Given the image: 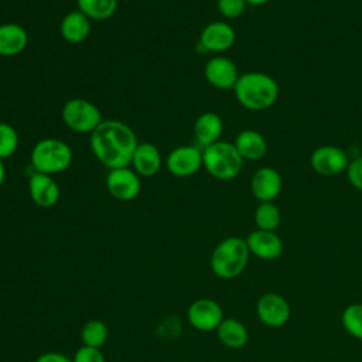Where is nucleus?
Wrapping results in <instances>:
<instances>
[{
	"instance_id": "f257e3e1",
	"label": "nucleus",
	"mask_w": 362,
	"mask_h": 362,
	"mask_svg": "<svg viewBox=\"0 0 362 362\" xmlns=\"http://www.w3.org/2000/svg\"><path fill=\"white\" fill-rule=\"evenodd\" d=\"M89 144L96 160L113 170L130 165L139 141L130 126L116 119H107L102 120L90 133Z\"/></svg>"
},
{
	"instance_id": "f03ea898",
	"label": "nucleus",
	"mask_w": 362,
	"mask_h": 362,
	"mask_svg": "<svg viewBox=\"0 0 362 362\" xmlns=\"http://www.w3.org/2000/svg\"><path fill=\"white\" fill-rule=\"evenodd\" d=\"M238 102L249 110H264L274 105L279 96L277 82L263 72H246L239 76L235 88Z\"/></svg>"
},
{
	"instance_id": "7ed1b4c3",
	"label": "nucleus",
	"mask_w": 362,
	"mask_h": 362,
	"mask_svg": "<svg viewBox=\"0 0 362 362\" xmlns=\"http://www.w3.org/2000/svg\"><path fill=\"white\" fill-rule=\"evenodd\" d=\"M249 247L243 238L230 236L221 240L212 250L209 264L215 276L221 279H235L249 262Z\"/></svg>"
},
{
	"instance_id": "20e7f679",
	"label": "nucleus",
	"mask_w": 362,
	"mask_h": 362,
	"mask_svg": "<svg viewBox=\"0 0 362 362\" xmlns=\"http://www.w3.org/2000/svg\"><path fill=\"white\" fill-rule=\"evenodd\" d=\"M202 167L211 177L229 181L236 178L242 171L243 158L233 143L219 140L202 148Z\"/></svg>"
},
{
	"instance_id": "39448f33",
	"label": "nucleus",
	"mask_w": 362,
	"mask_h": 362,
	"mask_svg": "<svg viewBox=\"0 0 362 362\" xmlns=\"http://www.w3.org/2000/svg\"><path fill=\"white\" fill-rule=\"evenodd\" d=\"M30 160L34 171L52 175L65 171L71 165L74 153L64 140L48 137L35 143Z\"/></svg>"
},
{
	"instance_id": "423d86ee",
	"label": "nucleus",
	"mask_w": 362,
	"mask_h": 362,
	"mask_svg": "<svg viewBox=\"0 0 362 362\" xmlns=\"http://www.w3.org/2000/svg\"><path fill=\"white\" fill-rule=\"evenodd\" d=\"M62 122L76 133H92L102 123L99 107L90 100L72 98L62 106Z\"/></svg>"
},
{
	"instance_id": "0eeeda50",
	"label": "nucleus",
	"mask_w": 362,
	"mask_h": 362,
	"mask_svg": "<svg viewBox=\"0 0 362 362\" xmlns=\"http://www.w3.org/2000/svg\"><path fill=\"white\" fill-rule=\"evenodd\" d=\"M106 188L115 199L123 202L132 201L141 191L140 175L130 167L109 170L106 177Z\"/></svg>"
},
{
	"instance_id": "6e6552de",
	"label": "nucleus",
	"mask_w": 362,
	"mask_h": 362,
	"mask_svg": "<svg viewBox=\"0 0 362 362\" xmlns=\"http://www.w3.org/2000/svg\"><path fill=\"white\" fill-rule=\"evenodd\" d=\"M189 324L198 331H216L223 320L222 307L211 298H198L187 310Z\"/></svg>"
},
{
	"instance_id": "1a4fd4ad",
	"label": "nucleus",
	"mask_w": 362,
	"mask_h": 362,
	"mask_svg": "<svg viewBox=\"0 0 362 362\" xmlns=\"http://www.w3.org/2000/svg\"><path fill=\"white\" fill-rule=\"evenodd\" d=\"M310 164L317 174L331 177L345 171L349 165V160L346 151L341 147L321 146L313 151Z\"/></svg>"
},
{
	"instance_id": "9d476101",
	"label": "nucleus",
	"mask_w": 362,
	"mask_h": 362,
	"mask_svg": "<svg viewBox=\"0 0 362 362\" xmlns=\"http://www.w3.org/2000/svg\"><path fill=\"white\" fill-rule=\"evenodd\" d=\"M165 167L175 177H191L202 167V150L195 146H178L168 153Z\"/></svg>"
},
{
	"instance_id": "9b49d317",
	"label": "nucleus",
	"mask_w": 362,
	"mask_h": 362,
	"mask_svg": "<svg viewBox=\"0 0 362 362\" xmlns=\"http://www.w3.org/2000/svg\"><path fill=\"white\" fill-rule=\"evenodd\" d=\"M256 314L264 325L279 328L288 321L290 305L283 296L277 293H266L257 300Z\"/></svg>"
},
{
	"instance_id": "f8f14e48",
	"label": "nucleus",
	"mask_w": 362,
	"mask_h": 362,
	"mask_svg": "<svg viewBox=\"0 0 362 362\" xmlns=\"http://www.w3.org/2000/svg\"><path fill=\"white\" fill-rule=\"evenodd\" d=\"M204 76L214 88L226 90L235 88L240 75L236 64L230 58L218 55L206 61L204 66Z\"/></svg>"
},
{
	"instance_id": "ddd939ff",
	"label": "nucleus",
	"mask_w": 362,
	"mask_h": 362,
	"mask_svg": "<svg viewBox=\"0 0 362 362\" xmlns=\"http://www.w3.org/2000/svg\"><path fill=\"white\" fill-rule=\"evenodd\" d=\"M236 34L230 24L225 21H212L206 24L199 34V47L209 52H223L235 42Z\"/></svg>"
},
{
	"instance_id": "4468645a",
	"label": "nucleus",
	"mask_w": 362,
	"mask_h": 362,
	"mask_svg": "<svg viewBox=\"0 0 362 362\" xmlns=\"http://www.w3.org/2000/svg\"><path fill=\"white\" fill-rule=\"evenodd\" d=\"M283 188V180L277 170L260 167L250 180V191L259 202H273Z\"/></svg>"
},
{
	"instance_id": "2eb2a0df",
	"label": "nucleus",
	"mask_w": 362,
	"mask_h": 362,
	"mask_svg": "<svg viewBox=\"0 0 362 362\" xmlns=\"http://www.w3.org/2000/svg\"><path fill=\"white\" fill-rule=\"evenodd\" d=\"M245 240L249 252L262 260H274L283 253V240L274 230L256 229Z\"/></svg>"
},
{
	"instance_id": "dca6fc26",
	"label": "nucleus",
	"mask_w": 362,
	"mask_h": 362,
	"mask_svg": "<svg viewBox=\"0 0 362 362\" xmlns=\"http://www.w3.org/2000/svg\"><path fill=\"white\" fill-rule=\"evenodd\" d=\"M28 194L35 205L41 208H51L59 201L61 191L51 175L34 171L28 177Z\"/></svg>"
},
{
	"instance_id": "f3484780",
	"label": "nucleus",
	"mask_w": 362,
	"mask_h": 362,
	"mask_svg": "<svg viewBox=\"0 0 362 362\" xmlns=\"http://www.w3.org/2000/svg\"><path fill=\"white\" fill-rule=\"evenodd\" d=\"M161 153L160 150L147 141L139 143L130 164L140 177H153L161 168Z\"/></svg>"
},
{
	"instance_id": "a211bd4d",
	"label": "nucleus",
	"mask_w": 362,
	"mask_h": 362,
	"mask_svg": "<svg viewBox=\"0 0 362 362\" xmlns=\"http://www.w3.org/2000/svg\"><path fill=\"white\" fill-rule=\"evenodd\" d=\"M62 38L69 44H81L90 34V20L79 10L66 13L59 24Z\"/></svg>"
},
{
	"instance_id": "6ab92c4d",
	"label": "nucleus",
	"mask_w": 362,
	"mask_h": 362,
	"mask_svg": "<svg viewBox=\"0 0 362 362\" xmlns=\"http://www.w3.org/2000/svg\"><path fill=\"white\" fill-rule=\"evenodd\" d=\"M28 44V34L24 27L16 23L0 24V57H16Z\"/></svg>"
},
{
	"instance_id": "aec40b11",
	"label": "nucleus",
	"mask_w": 362,
	"mask_h": 362,
	"mask_svg": "<svg viewBox=\"0 0 362 362\" xmlns=\"http://www.w3.org/2000/svg\"><path fill=\"white\" fill-rule=\"evenodd\" d=\"M222 132L223 122L221 116L214 112H205L199 115L194 123V136L202 148L219 141Z\"/></svg>"
},
{
	"instance_id": "412c9836",
	"label": "nucleus",
	"mask_w": 362,
	"mask_h": 362,
	"mask_svg": "<svg viewBox=\"0 0 362 362\" xmlns=\"http://www.w3.org/2000/svg\"><path fill=\"white\" fill-rule=\"evenodd\" d=\"M233 144L243 160H250V161L260 160L264 157L267 151L266 139L259 132L252 129L242 130L236 136Z\"/></svg>"
},
{
	"instance_id": "4be33fe9",
	"label": "nucleus",
	"mask_w": 362,
	"mask_h": 362,
	"mask_svg": "<svg viewBox=\"0 0 362 362\" xmlns=\"http://www.w3.org/2000/svg\"><path fill=\"white\" fill-rule=\"evenodd\" d=\"M216 334L219 341L230 349L243 348L249 341V332L246 327L236 318H223L216 328Z\"/></svg>"
},
{
	"instance_id": "5701e85b",
	"label": "nucleus",
	"mask_w": 362,
	"mask_h": 362,
	"mask_svg": "<svg viewBox=\"0 0 362 362\" xmlns=\"http://www.w3.org/2000/svg\"><path fill=\"white\" fill-rule=\"evenodd\" d=\"M78 10L89 20H109L117 10V0H76Z\"/></svg>"
},
{
	"instance_id": "b1692460",
	"label": "nucleus",
	"mask_w": 362,
	"mask_h": 362,
	"mask_svg": "<svg viewBox=\"0 0 362 362\" xmlns=\"http://www.w3.org/2000/svg\"><path fill=\"white\" fill-rule=\"evenodd\" d=\"M109 329L107 325L100 320H89L83 324L81 329V341L85 346L99 348L103 346L107 341Z\"/></svg>"
},
{
	"instance_id": "393cba45",
	"label": "nucleus",
	"mask_w": 362,
	"mask_h": 362,
	"mask_svg": "<svg viewBox=\"0 0 362 362\" xmlns=\"http://www.w3.org/2000/svg\"><path fill=\"white\" fill-rule=\"evenodd\" d=\"M281 222V214L274 202H260L255 211V223L262 230H276Z\"/></svg>"
},
{
	"instance_id": "a878e982",
	"label": "nucleus",
	"mask_w": 362,
	"mask_h": 362,
	"mask_svg": "<svg viewBox=\"0 0 362 362\" xmlns=\"http://www.w3.org/2000/svg\"><path fill=\"white\" fill-rule=\"evenodd\" d=\"M341 322L345 331L362 341V303H354L344 308Z\"/></svg>"
},
{
	"instance_id": "bb28decb",
	"label": "nucleus",
	"mask_w": 362,
	"mask_h": 362,
	"mask_svg": "<svg viewBox=\"0 0 362 362\" xmlns=\"http://www.w3.org/2000/svg\"><path fill=\"white\" fill-rule=\"evenodd\" d=\"M18 148V133L17 130L4 122H0V158L11 157Z\"/></svg>"
},
{
	"instance_id": "cd10ccee",
	"label": "nucleus",
	"mask_w": 362,
	"mask_h": 362,
	"mask_svg": "<svg viewBox=\"0 0 362 362\" xmlns=\"http://www.w3.org/2000/svg\"><path fill=\"white\" fill-rule=\"evenodd\" d=\"M246 4H247L246 0H218L216 1L219 13L229 20L240 17L246 8Z\"/></svg>"
},
{
	"instance_id": "c85d7f7f",
	"label": "nucleus",
	"mask_w": 362,
	"mask_h": 362,
	"mask_svg": "<svg viewBox=\"0 0 362 362\" xmlns=\"http://www.w3.org/2000/svg\"><path fill=\"white\" fill-rule=\"evenodd\" d=\"M74 362H106L102 351L99 348H92V346H85L82 345L76 352L72 359Z\"/></svg>"
},
{
	"instance_id": "c756f323",
	"label": "nucleus",
	"mask_w": 362,
	"mask_h": 362,
	"mask_svg": "<svg viewBox=\"0 0 362 362\" xmlns=\"http://www.w3.org/2000/svg\"><path fill=\"white\" fill-rule=\"evenodd\" d=\"M348 180L356 189L362 191V156L352 160L346 168Z\"/></svg>"
},
{
	"instance_id": "7c9ffc66",
	"label": "nucleus",
	"mask_w": 362,
	"mask_h": 362,
	"mask_svg": "<svg viewBox=\"0 0 362 362\" xmlns=\"http://www.w3.org/2000/svg\"><path fill=\"white\" fill-rule=\"evenodd\" d=\"M35 362H74L72 359H69L66 355L61 354V352H55V351H49V352H44L41 354Z\"/></svg>"
},
{
	"instance_id": "2f4dec72",
	"label": "nucleus",
	"mask_w": 362,
	"mask_h": 362,
	"mask_svg": "<svg viewBox=\"0 0 362 362\" xmlns=\"http://www.w3.org/2000/svg\"><path fill=\"white\" fill-rule=\"evenodd\" d=\"M4 180H6V165H4L3 160L0 158V187L4 182Z\"/></svg>"
},
{
	"instance_id": "473e14b6",
	"label": "nucleus",
	"mask_w": 362,
	"mask_h": 362,
	"mask_svg": "<svg viewBox=\"0 0 362 362\" xmlns=\"http://www.w3.org/2000/svg\"><path fill=\"white\" fill-rule=\"evenodd\" d=\"M269 0H246L247 4H253V6H260V4H264L267 3Z\"/></svg>"
}]
</instances>
